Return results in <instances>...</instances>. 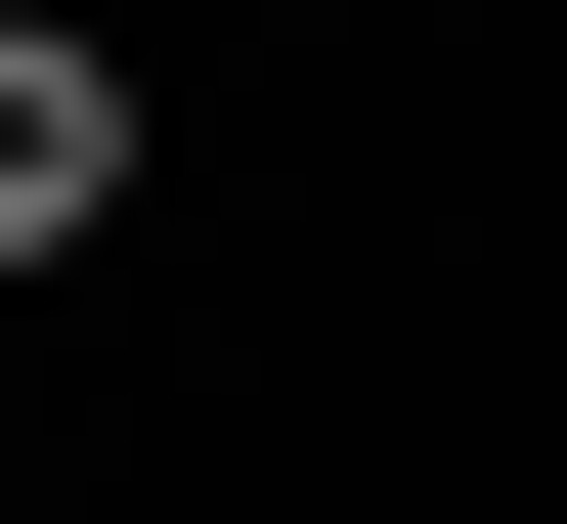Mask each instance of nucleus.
<instances>
[{
	"label": "nucleus",
	"instance_id": "obj_1",
	"mask_svg": "<svg viewBox=\"0 0 567 524\" xmlns=\"http://www.w3.org/2000/svg\"><path fill=\"white\" fill-rule=\"evenodd\" d=\"M132 219V44H44V0H0V263H87Z\"/></svg>",
	"mask_w": 567,
	"mask_h": 524
}]
</instances>
